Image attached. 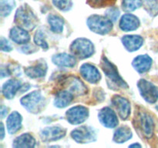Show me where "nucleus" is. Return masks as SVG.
I'll list each match as a JSON object with an SVG mask.
<instances>
[{
	"mask_svg": "<svg viewBox=\"0 0 158 148\" xmlns=\"http://www.w3.org/2000/svg\"><path fill=\"white\" fill-rule=\"evenodd\" d=\"M116 0H87V3L92 7H104L114 4Z\"/></svg>",
	"mask_w": 158,
	"mask_h": 148,
	"instance_id": "32",
	"label": "nucleus"
},
{
	"mask_svg": "<svg viewBox=\"0 0 158 148\" xmlns=\"http://www.w3.org/2000/svg\"><path fill=\"white\" fill-rule=\"evenodd\" d=\"M63 86L75 96H83L87 93L88 89L86 85L77 77L70 76L63 80Z\"/></svg>",
	"mask_w": 158,
	"mask_h": 148,
	"instance_id": "10",
	"label": "nucleus"
},
{
	"mask_svg": "<svg viewBox=\"0 0 158 148\" xmlns=\"http://www.w3.org/2000/svg\"><path fill=\"white\" fill-rule=\"evenodd\" d=\"M119 26L120 29L124 32H131L138 29L140 26V20L133 14H125L120 18Z\"/></svg>",
	"mask_w": 158,
	"mask_h": 148,
	"instance_id": "15",
	"label": "nucleus"
},
{
	"mask_svg": "<svg viewBox=\"0 0 158 148\" xmlns=\"http://www.w3.org/2000/svg\"><path fill=\"white\" fill-rule=\"evenodd\" d=\"M0 48L3 52H10L13 49L9 42L4 37H1V39H0Z\"/></svg>",
	"mask_w": 158,
	"mask_h": 148,
	"instance_id": "34",
	"label": "nucleus"
},
{
	"mask_svg": "<svg viewBox=\"0 0 158 148\" xmlns=\"http://www.w3.org/2000/svg\"><path fill=\"white\" fill-rule=\"evenodd\" d=\"M100 66L110 81L115 83L120 88H123V89L128 88L127 83L120 76L117 71V68L110 61H109L106 57L102 56Z\"/></svg>",
	"mask_w": 158,
	"mask_h": 148,
	"instance_id": "5",
	"label": "nucleus"
},
{
	"mask_svg": "<svg viewBox=\"0 0 158 148\" xmlns=\"http://www.w3.org/2000/svg\"><path fill=\"white\" fill-rule=\"evenodd\" d=\"M146 10L151 15H156L158 14V2L157 0H142Z\"/></svg>",
	"mask_w": 158,
	"mask_h": 148,
	"instance_id": "29",
	"label": "nucleus"
},
{
	"mask_svg": "<svg viewBox=\"0 0 158 148\" xmlns=\"http://www.w3.org/2000/svg\"><path fill=\"white\" fill-rule=\"evenodd\" d=\"M15 23L19 27L32 30L36 26L37 18L29 6H23L19 8L15 12Z\"/></svg>",
	"mask_w": 158,
	"mask_h": 148,
	"instance_id": "1",
	"label": "nucleus"
},
{
	"mask_svg": "<svg viewBox=\"0 0 158 148\" xmlns=\"http://www.w3.org/2000/svg\"><path fill=\"white\" fill-rule=\"evenodd\" d=\"M87 26L92 32L100 35L108 34L113 29V22L106 16L93 15L88 18Z\"/></svg>",
	"mask_w": 158,
	"mask_h": 148,
	"instance_id": "3",
	"label": "nucleus"
},
{
	"mask_svg": "<svg viewBox=\"0 0 158 148\" xmlns=\"http://www.w3.org/2000/svg\"><path fill=\"white\" fill-rule=\"evenodd\" d=\"M123 45L129 52L137 51L143 46V39L141 36L137 35H124L121 39Z\"/></svg>",
	"mask_w": 158,
	"mask_h": 148,
	"instance_id": "17",
	"label": "nucleus"
},
{
	"mask_svg": "<svg viewBox=\"0 0 158 148\" xmlns=\"http://www.w3.org/2000/svg\"><path fill=\"white\" fill-rule=\"evenodd\" d=\"M67 121L72 125H78L86 121L89 117V110L86 106H75L66 113Z\"/></svg>",
	"mask_w": 158,
	"mask_h": 148,
	"instance_id": "8",
	"label": "nucleus"
},
{
	"mask_svg": "<svg viewBox=\"0 0 158 148\" xmlns=\"http://www.w3.org/2000/svg\"><path fill=\"white\" fill-rule=\"evenodd\" d=\"M120 15V10L117 7H110L105 12V16L111 20L114 23L117 20Z\"/></svg>",
	"mask_w": 158,
	"mask_h": 148,
	"instance_id": "33",
	"label": "nucleus"
},
{
	"mask_svg": "<svg viewBox=\"0 0 158 148\" xmlns=\"http://www.w3.org/2000/svg\"><path fill=\"white\" fill-rule=\"evenodd\" d=\"M132 136L133 134L131 128L128 127V126H123L118 128V129L114 132L113 140H114L115 143H123L131 140V139L132 138Z\"/></svg>",
	"mask_w": 158,
	"mask_h": 148,
	"instance_id": "25",
	"label": "nucleus"
},
{
	"mask_svg": "<svg viewBox=\"0 0 158 148\" xmlns=\"http://www.w3.org/2000/svg\"><path fill=\"white\" fill-rule=\"evenodd\" d=\"M142 0H122V8L125 12H133L142 6Z\"/></svg>",
	"mask_w": 158,
	"mask_h": 148,
	"instance_id": "28",
	"label": "nucleus"
},
{
	"mask_svg": "<svg viewBox=\"0 0 158 148\" xmlns=\"http://www.w3.org/2000/svg\"><path fill=\"white\" fill-rule=\"evenodd\" d=\"M156 109H157V110L158 111V105H157V106H156Z\"/></svg>",
	"mask_w": 158,
	"mask_h": 148,
	"instance_id": "39",
	"label": "nucleus"
},
{
	"mask_svg": "<svg viewBox=\"0 0 158 148\" xmlns=\"http://www.w3.org/2000/svg\"><path fill=\"white\" fill-rule=\"evenodd\" d=\"M48 23H49L52 32L55 33H61L63 32L64 20L62 17L54 15V14H50L48 16Z\"/></svg>",
	"mask_w": 158,
	"mask_h": 148,
	"instance_id": "26",
	"label": "nucleus"
},
{
	"mask_svg": "<svg viewBox=\"0 0 158 148\" xmlns=\"http://www.w3.org/2000/svg\"><path fill=\"white\" fill-rule=\"evenodd\" d=\"M0 113H1V118H4L8 113V108L5 106H2Z\"/></svg>",
	"mask_w": 158,
	"mask_h": 148,
	"instance_id": "36",
	"label": "nucleus"
},
{
	"mask_svg": "<svg viewBox=\"0 0 158 148\" xmlns=\"http://www.w3.org/2000/svg\"><path fill=\"white\" fill-rule=\"evenodd\" d=\"M21 104L32 113H37L42 110L45 105V98L40 91H33L27 95L24 96L20 100Z\"/></svg>",
	"mask_w": 158,
	"mask_h": 148,
	"instance_id": "4",
	"label": "nucleus"
},
{
	"mask_svg": "<svg viewBox=\"0 0 158 148\" xmlns=\"http://www.w3.org/2000/svg\"><path fill=\"white\" fill-rule=\"evenodd\" d=\"M137 87L140 96L148 103H155L158 100V87L146 80H140L137 83Z\"/></svg>",
	"mask_w": 158,
	"mask_h": 148,
	"instance_id": "7",
	"label": "nucleus"
},
{
	"mask_svg": "<svg viewBox=\"0 0 158 148\" xmlns=\"http://www.w3.org/2000/svg\"><path fill=\"white\" fill-rule=\"evenodd\" d=\"M52 3L55 7L63 12L69 11L73 6L72 0H52Z\"/></svg>",
	"mask_w": 158,
	"mask_h": 148,
	"instance_id": "31",
	"label": "nucleus"
},
{
	"mask_svg": "<svg viewBox=\"0 0 158 148\" xmlns=\"http://www.w3.org/2000/svg\"><path fill=\"white\" fill-rule=\"evenodd\" d=\"M47 71V65L46 62H38L33 66H31L25 69V73L27 76L32 79H37L43 77Z\"/></svg>",
	"mask_w": 158,
	"mask_h": 148,
	"instance_id": "19",
	"label": "nucleus"
},
{
	"mask_svg": "<svg viewBox=\"0 0 158 148\" xmlns=\"http://www.w3.org/2000/svg\"><path fill=\"white\" fill-rule=\"evenodd\" d=\"M9 36L12 42L19 45L26 44L30 40V35L28 31L18 26L11 29Z\"/></svg>",
	"mask_w": 158,
	"mask_h": 148,
	"instance_id": "16",
	"label": "nucleus"
},
{
	"mask_svg": "<svg viewBox=\"0 0 158 148\" xmlns=\"http://www.w3.org/2000/svg\"><path fill=\"white\" fill-rule=\"evenodd\" d=\"M66 134V129L62 126H54L45 128L40 133V137L44 142H52L60 140L65 137Z\"/></svg>",
	"mask_w": 158,
	"mask_h": 148,
	"instance_id": "13",
	"label": "nucleus"
},
{
	"mask_svg": "<svg viewBox=\"0 0 158 148\" xmlns=\"http://www.w3.org/2000/svg\"><path fill=\"white\" fill-rule=\"evenodd\" d=\"M5 130H4V125L2 123H1V140H2L4 138L5 136Z\"/></svg>",
	"mask_w": 158,
	"mask_h": 148,
	"instance_id": "37",
	"label": "nucleus"
},
{
	"mask_svg": "<svg viewBox=\"0 0 158 148\" xmlns=\"http://www.w3.org/2000/svg\"><path fill=\"white\" fill-rule=\"evenodd\" d=\"M71 137L77 143H87L97 140V134L92 127L86 126H80L71 132Z\"/></svg>",
	"mask_w": 158,
	"mask_h": 148,
	"instance_id": "9",
	"label": "nucleus"
},
{
	"mask_svg": "<svg viewBox=\"0 0 158 148\" xmlns=\"http://www.w3.org/2000/svg\"><path fill=\"white\" fill-rule=\"evenodd\" d=\"M36 144L35 138L29 134H23L14 140L13 147H34Z\"/></svg>",
	"mask_w": 158,
	"mask_h": 148,
	"instance_id": "24",
	"label": "nucleus"
},
{
	"mask_svg": "<svg viewBox=\"0 0 158 148\" xmlns=\"http://www.w3.org/2000/svg\"><path fill=\"white\" fill-rule=\"evenodd\" d=\"M70 52L80 60L89 58L94 53V46L92 42L86 38H78L71 44Z\"/></svg>",
	"mask_w": 158,
	"mask_h": 148,
	"instance_id": "2",
	"label": "nucleus"
},
{
	"mask_svg": "<svg viewBox=\"0 0 158 148\" xmlns=\"http://www.w3.org/2000/svg\"><path fill=\"white\" fill-rule=\"evenodd\" d=\"M153 60L148 55H139L133 60L132 65L139 73H144L151 69Z\"/></svg>",
	"mask_w": 158,
	"mask_h": 148,
	"instance_id": "18",
	"label": "nucleus"
},
{
	"mask_svg": "<svg viewBox=\"0 0 158 148\" xmlns=\"http://www.w3.org/2000/svg\"><path fill=\"white\" fill-rule=\"evenodd\" d=\"M21 52H23V53H26V54H31V53H33V52H36V48L35 46H33L31 44H25L24 46L21 48Z\"/></svg>",
	"mask_w": 158,
	"mask_h": 148,
	"instance_id": "35",
	"label": "nucleus"
},
{
	"mask_svg": "<svg viewBox=\"0 0 158 148\" xmlns=\"http://www.w3.org/2000/svg\"><path fill=\"white\" fill-rule=\"evenodd\" d=\"M15 3L13 0H1L0 2V12L2 17H6L11 13L14 9Z\"/></svg>",
	"mask_w": 158,
	"mask_h": 148,
	"instance_id": "27",
	"label": "nucleus"
},
{
	"mask_svg": "<svg viewBox=\"0 0 158 148\" xmlns=\"http://www.w3.org/2000/svg\"><path fill=\"white\" fill-rule=\"evenodd\" d=\"M21 82L18 80H9L3 84L2 92L8 100H12L21 88Z\"/></svg>",
	"mask_w": 158,
	"mask_h": 148,
	"instance_id": "22",
	"label": "nucleus"
},
{
	"mask_svg": "<svg viewBox=\"0 0 158 148\" xmlns=\"http://www.w3.org/2000/svg\"><path fill=\"white\" fill-rule=\"evenodd\" d=\"M112 104L115 107L118 115L122 120H127L131 115V103L127 99L120 95H115L112 98Z\"/></svg>",
	"mask_w": 158,
	"mask_h": 148,
	"instance_id": "11",
	"label": "nucleus"
},
{
	"mask_svg": "<svg viewBox=\"0 0 158 148\" xmlns=\"http://www.w3.org/2000/svg\"><path fill=\"white\" fill-rule=\"evenodd\" d=\"M98 119L103 126L107 128H114L118 125L119 120L116 113L111 108L103 107L98 113Z\"/></svg>",
	"mask_w": 158,
	"mask_h": 148,
	"instance_id": "12",
	"label": "nucleus"
},
{
	"mask_svg": "<svg viewBox=\"0 0 158 148\" xmlns=\"http://www.w3.org/2000/svg\"><path fill=\"white\" fill-rule=\"evenodd\" d=\"M22 121L23 117L17 111H13L12 113L9 114L6 120L8 132L10 134H15L18 132L22 127Z\"/></svg>",
	"mask_w": 158,
	"mask_h": 148,
	"instance_id": "21",
	"label": "nucleus"
},
{
	"mask_svg": "<svg viewBox=\"0 0 158 148\" xmlns=\"http://www.w3.org/2000/svg\"><path fill=\"white\" fill-rule=\"evenodd\" d=\"M130 146H131V147H132V146H139V147H140V146H141V145L139 144V143H134V144L130 145Z\"/></svg>",
	"mask_w": 158,
	"mask_h": 148,
	"instance_id": "38",
	"label": "nucleus"
},
{
	"mask_svg": "<svg viewBox=\"0 0 158 148\" xmlns=\"http://www.w3.org/2000/svg\"><path fill=\"white\" fill-rule=\"evenodd\" d=\"M137 126L140 130L143 137L150 139L154 135V122L150 114L144 111H140L137 115Z\"/></svg>",
	"mask_w": 158,
	"mask_h": 148,
	"instance_id": "6",
	"label": "nucleus"
},
{
	"mask_svg": "<svg viewBox=\"0 0 158 148\" xmlns=\"http://www.w3.org/2000/svg\"><path fill=\"white\" fill-rule=\"evenodd\" d=\"M53 64L60 67H73L77 64V60L73 55L67 53H59L52 57Z\"/></svg>",
	"mask_w": 158,
	"mask_h": 148,
	"instance_id": "20",
	"label": "nucleus"
},
{
	"mask_svg": "<svg viewBox=\"0 0 158 148\" xmlns=\"http://www.w3.org/2000/svg\"><path fill=\"white\" fill-rule=\"evenodd\" d=\"M34 42L37 46H40L43 49H48L49 46H48L47 42L46 41V37H45L44 33L41 30H38L35 32L34 35Z\"/></svg>",
	"mask_w": 158,
	"mask_h": 148,
	"instance_id": "30",
	"label": "nucleus"
},
{
	"mask_svg": "<svg viewBox=\"0 0 158 148\" xmlns=\"http://www.w3.org/2000/svg\"><path fill=\"white\" fill-rule=\"evenodd\" d=\"M74 95L67 89H62L56 94L54 106L58 108L66 107L73 100Z\"/></svg>",
	"mask_w": 158,
	"mask_h": 148,
	"instance_id": "23",
	"label": "nucleus"
},
{
	"mask_svg": "<svg viewBox=\"0 0 158 148\" xmlns=\"http://www.w3.org/2000/svg\"><path fill=\"white\" fill-rule=\"evenodd\" d=\"M80 72L85 80L93 84L97 83L101 79L100 71L95 66L90 63H84L82 65L80 66Z\"/></svg>",
	"mask_w": 158,
	"mask_h": 148,
	"instance_id": "14",
	"label": "nucleus"
}]
</instances>
